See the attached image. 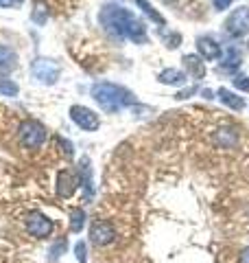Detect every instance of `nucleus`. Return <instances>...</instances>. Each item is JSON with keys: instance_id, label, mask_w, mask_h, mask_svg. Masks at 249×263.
<instances>
[{"instance_id": "1", "label": "nucleus", "mask_w": 249, "mask_h": 263, "mask_svg": "<svg viewBox=\"0 0 249 263\" xmlns=\"http://www.w3.org/2000/svg\"><path fill=\"white\" fill-rule=\"evenodd\" d=\"M98 20L105 27L107 33L120 37V40H131L136 44H144L147 42V27L144 22L136 18L134 13L125 7L118 5H107L98 13Z\"/></svg>"}, {"instance_id": "2", "label": "nucleus", "mask_w": 249, "mask_h": 263, "mask_svg": "<svg viewBox=\"0 0 249 263\" xmlns=\"http://www.w3.org/2000/svg\"><path fill=\"white\" fill-rule=\"evenodd\" d=\"M92 99L101 105L105 112H118L122 108H129V105L136 103V95L129 92L127 88L110 84V81H98L92 86Z\"/></svg>"}, {"instance_id": "3", "label": "nucleus", "mask_w": 249, "mask_h": 263, "mask_svg": "<svg viewBox=\"0 0 249 263\" xmlns=\"http://www.w3.org/2000/svg\"><path fill=\"white\" fill-rule=\"evenodd\" d=\"M18 136H20L22 147H27V149L35 152V149H39V147L44 145V141H46V127L42 125L39 121L29 119V121H24L22 125H20Z\"/></svg>"}, {"instance_id": "4", "label": "nucleus", "mask_w": 249, "mask_h": 263, "mask_svg": "<svg viewBox=\"0 0 249 263\" xmlns=\"http://www.w3.org/2000/svg\"><path fill=\"white\" fill-rule=\"evenodd\" d=\"M24 226H27V233L31 237H35V239H44V237H51L53 230H55V224L51 217H46L42 211H31L27 215V221H24Z\"/></svg>"}, {"instance_id": "5", "label": "nucleus", "mask_w": 249, "mask_h": 263, "mask_svg": "<svg viewBox=\"0 0 249 263\" xmlns=\"http://www.w3.org/2000/svg\"><path fill=\"white\" fill-rule=\"evenodd\" d=\"M225 31L232 37H245L249 33V7H238L225 20Z\"/></svg>"}, {"instance_id": "6", "label": "nucleus", "mask_w": 249, "mask_h": 263, "mask_svg": "<svg viewBox=\"0 0 249 263\" xmlns=\"http://www.w3.org/2000/svg\"><path fill=\"white\" fill-rule=\"evenodd\" d=\"M116 239V228L107 219H94L90 224V241L94 246H110Z\"/></svg>"}, {"instance_id": "7", "label": "nucleus", "mask_w": 249, "mask_h": 263, "mask_svg": "<svg viewBox=\"0 0 249 263\" xmlns=\"http://www.w3.org/2000/svg\"><path fill=\"white\" fill-rule=\"evenodd\" d=\"M70 119L86 132H96L98 125H101L98 114H94L90 108H86V105H72L70 108Z\"/></svg>"}, {"instance_id": "8", "label": "nucleus", "mask_w": 249, "mask_h": 263, "mask_svg": "<svg viewBox=\"0 0 249 263\" xmlns=\"http://www.w3.org/2000/svg\"><path fill=\"white\" fill-rule=\"evenodd\" d=\"M33 77L51 86L59 79V66L53 60H35L33 62Z\"/></svg>"}, {"instance_id": "9", "label": "nucleus", "mask_w": 249, "mask_h": 263, "mask_svg": "<svg viewBox=\"0 0 249 263\" xmlns=\"http://www.w3.org/2000/svg\"><path fill=\"white\" fill-rule=\"evenodd\" d=\"M77 184H79V178L72 174L68 169H61L59 174H57V195L64 197V200H68V197L74 195L77 191Z\"/></svg>"}, {"instance_id": "10", "label": "nucleus", "mask_w": 249, "mask_h": 263, "mask_svg": "<svg viewBox=\"0 0 249 263\" xmlns=\"http://www.w3.org/2000/svg\"><path fill=\"white\" fill-rule=\"evenodd\" d=\"M77 178L81 180V186L86 191V200L94 195V180H92V167H90V158H81L79 160V174Z\"/></svg>"}, {"instance_id": "11", "label": "nucleus", "mask_w": 249, "mask_h": 263, "mask_svg": "<svg viewBox=\"0 0 249 263\" xmlns=\"http://www.w3.org/2000/svg\"><path fill=\"white\" fill-rule=\"evenodd\" d=\"M197 51L203 60H219V57L223 55L221 44H217L212 37H203V35L197 37Z\"/></svg>"}, {"instance_id": "12", "label": "nucleus", "mask_w": 249, "mask_h": 263, "mask_svg": "<svg viewBox=\"0 0 249 263\" xmlns=\"http://www.w3.org/2000/svg\"><path fill=\"white\" fill-rule=\"evenodd\" d=\"M240 62H243V53H240V48L234 46V44H230L225 51H223V55H221V66H223L225 70L238 68Z\"/></svg>"}, {"instance_id": "13", "label": "nucleus", "mask_w": 249, "mask_h": 263, "mask_svg": "<svg viewBox=\"0 0 249 263\" xmlns=\"http://www.w3.org/2000/svg\"><path fill=\"white\" fill-rule=\"evenodd\" d=\"M184 66L186 70L193 75L195 79H203L205 77V62H201V57L199 55H184Z\"/></svg>"}, {"instance_id": "14", "label": "nucleus", "mask_w": 249, "mask_h": 263, "mask_svg": "<svg viewBox=\"0 0 249 263\" xmlns=\"http://www.w3.org/2000/svg\"><path fill=\"white\" fill-rule=\"evenodd\" d=\"M217 95H219V99H221V103L227 105V108H232V110H243V108H245V99L238 97V95H234V92H232V90H227V88H221Z\"/></svg>"}, {"instance_id": "15", "label": "nucleus", "mask_w": 249, "mask_h": 263, "mask_svg": "<svg viewBox=\"0 0 249 263\" xmlns=\"http://www.w3.org/2000/svg\"><path fill=\"white\" fill-rule=\"evenodd\" d=\"M18 62V55L11 46H0V72H11Z\"/></svg>"}, {"instance_id": "16", "label": "nucleus", "mask_w": 249, "mask_h": 263, "mask_svg": "<svg viewBox=\"0 0 249 263\" xmlns=\"http://www.w3.org/2000/svg\"><path fill=\"white\" fill-rule=\"evenodd\" d=\"M157 79H160L162 84H166V86H181L186 81V75L181 70H177V68H166V70H162L160 75H157Z\"/></svg>"}, {"instance_id": "17", "label": "nucleus", "mask_w": 249, "mask_h": 263, "mask_svg": "<svg viewBox=\"0 0 249 263\" xmlns=\"http://www.w3.org/2000/svg\"><path fill=\"white\" fill-rule=\"evenodd\" d=\"M214 141L223 147H232V145H236L238 134H236V129H219L217 136H214Z\"/></svg>"}, {"instance_id": "18", "label": "nucleus", "mask_w": 249, "mask_h": 263, "mask_svg": "<svg viewBox=\"0 0 249 263\" xmlns=\"http://www.w3.org/2000/svg\"><path fill=\"white\" fill-rule=\"evenodd\" d=\"M83 226H86V211H83V209H74L70 213V230H72V233H81Z\"/></svg>"}, {"instance_id": "19", "label": "nucleus", "mask_w": 249, "mask_h": 263, "mask_svg": "<svg viewBox=\"0 0 249 263\" xmlns=\"http://www.w3.org/2000/svg\"><path fill=\"white\" fill-rule=\"evenodd\" d=\"M20 92V88L15 81L11 79H0V95H5V97H18Z\"/></svg>"}, {"instance_id": "20", "label": "nucleus", "mask_w": 249, "mask_h": 263, "mask_svg": "<svg viewBox=\"0 0 249 263\" xmlns=\"http://www.w3.org/2000/svg\"><path fill=\"white\" fill-rule=\"evenodd\" d=\"M66 246H68V241H66L64 237H61L59 241H55V243L51 246V250H48V259H51V261H57V259H59L61 254L66 252Z\"/></svg>"}, {"instance_id": "21", "label": "nucleus", "mask_w": 249, "mask_h": 263, "mask_svg": "<svg viewBox=\"0 0 249 263\" xmlns=\"http://www.w3.org/2000/svg\"><path fill=\"white\" fill-rule=\"evenodd\" d=\"M138 5H140V9H142L147 15H149V18H151V20H155L157 24H164V18H162V15L160 13H157L155 9H153V7L151 5H149L147 3V0H138Z\"/></svg>"}, {"instance_id": "22", "label": "nucleus", "mask_w": 249, "mask_h": 263, "mask_svg": "<svg viewBox=\"0 0 249 263\" xmlns=\"http://www.w3.org/2000/svg\"><path fill=\"white\" fill-rule=\"evenodd\" d=\"M74 257H77L79 263H88V246H86V241H77V246H74Z\"/></svg>"}, {"instance_id": "23", "label": "nucleus", "mask_w": 249, "mask_h": 263, "mask_svg": "<svg viewBox=\"0 0 249 263\" xmlns=\"http://www.w3.org/2000/svg\"><path fill=\"white\" fill-rule=\"evenodd\" d=\"M234 88L243 90V92H249V77H247V75H238V77H234Z\"/></svg>"}, {"instance_id": "24", "label": "nucleus", "mask_w": 249, "mask_h": 263, "mask_svg": "<svg viewBox=\"0 0 249 263\" xmlns=\"http://www.w3.org/2000/svg\"><path fill=\"white\" fill-rule=\"evenodd\" d=\"M195 92H197V86H190V88H186V90H181V92H177L175 99H177V101H181V99H188L190 95H195Z\"/></svg>"}, {"instance_id": "25", "label": "nucleus", "mask_w": 249, "mask_h": 263, "mask_svg": "<svg viewBox=\"0 0 249 263\" xmlns=\"http://www.w3.org/2000/svg\"><path fill=\"white\" fill-rule=\"evenodd\" d=\"M179 35H177V33H173V35H169V37H166V42H169V44H166V46H169V48H177L179 46Z\"/></svg>"}, {"instance_id": "26", "label": "nucleus", "mask_w": 249, "mask_h": 263, "mask_svg": "<svg viewBox=\"0 0 249 263\" xmlns=\"http://www.w3.org/2000/svg\"><path fill=\"white\" fill-rule=\"evenodd\" d=\"M212 5H214V9L223 11V9H227V7L232 5V0H212Z\"/></svg>"}, {"instance_id": "27", "label": "nucleus", "mask_w": 249, "mask_h": 263, "mask_svg": "<svg viewBox=\"0 0 249 263\" xmlns=\"http://www.w3.org/2000/svg\"><path fill=\"white\" fill-rule=\"evenodd\" d=\"M240 263H249V246L243 252H240Z\"/></svg>"}, {"instance_id": "28", "label": "nucleus", "mask_w": 249, "mask_h": 263, "mask_svg": "<svg viewBox=\"0 0 249 263\" xmlns=\"http://www.w3.org/2000/svg\"><path fill=\"white\" fill-rule=\"evenodd\" d=\"M201 97H205V99H212V90H201Z\"/></svg>"}, {"instance_id": "29", "label": "nucleus", "mask_w": 249, "mask_h": 263, "mask_svg": "<svg viewBox=\"0 0 249 263\" xmlns=\"http://www.w3.org/2000/svg\"><path fill=\"white\" fill-rule=\"evenodd\" d=\"M9 3H11V5H20V3H22V0H9Z\"/></svg>"}]
</instances>
